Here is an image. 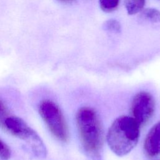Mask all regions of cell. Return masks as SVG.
<instances>
[{"label":"cell","instance_id":"8fae6325","mask_svg":"<svg viewBox=\"0 0 160 160\" xmlns=\"http://www.w3.org/2000/svg\"><path fill=\"white\" fill-rule=\"evenodd\" d=\"M11 157V150L9 147L0 139V158L8 160Z\"/></svg>","mask_w":160,"mask_h":160},{"label":"cell","instance_id":"5b68a950","mask_svg":"<svg viewBox=\"0 0 160 160\" xmlns=\"http://www.w3.org/2000/svg\"><path fill=\"white\" fill-rule=\"evenodd\" d=\"M154 109L155 101L150 93L141 91L134 96L131 106V117L140 127L149 121Z\"/></svg>","mask_w":160,"mask_h":160},{"label":"cell","instance_id":"9c48e42d","mask_svg":"<svg viewBox=\"0 0 160 160\" xmlns=\"http://www.w3.org/2000/svg\"><path fill=\"white\" fill-rule=\"evenodd\" d=\"M102 28L106 31L113 33H119L121 29L120 23L116 19L106 21L102 24Z\"/></svg>","mask_w":160,"mask_h":160},{"label":"cell","instance_id":"8992f818","mask_svg":"<svg viewBox=\"0 0 160 160\" xmlns=\"http://www.w3.org/2000/svg\"><path fill=\"white\" fill-rule=\"evenodd\" d=\"M144 150L148 157L160 154V121L156 122L149 131L144 141Z\"/></svg>","mask_w":160,"mask_h":160},{"label":"cell","instance_id":"3957f363","mask_svg":"<svg viewBox=\"0 0 160 160\" xmlns=\"http://www.w3.org/2000/svg\"><path fill=\"white\" fill-rule=\"evenodd\" d=\"M3 128L13 136L25 141L38 158L46 157L47 151L43 141L23 119L17 116H9L4 121Z\"/></svg>","mask_w":160,"mask_h":160},{"label":"cell","instance_id":"52a82bcc","mask_svg":"<svg viewBox=\"0 0 160 160\" xmlns=\"http://www.w3.org/2000/svg\"><path fill=\"white\" fill-rule=\"evenodd\" d=\"M145 4V0H124V6L127 12L135 14L141 11Z\"/></svg>","mask_w":160,"mask_h":160},{"label":"cell","instance_id":"ba28073f","mask_svg":"<svg viewBox=\"0 0 160 160\" xmlns=\"http://www.w3.org/2000/svg\"><path fill=\"white\" fill-rule=\"evenodd\" d=\"M142 18L152 22H160V11L155 8H148L144 9L141 14Z\"/></svg>","mask_w":160,"mask_h":160},{"label":"cell","instance_id":"7a4b0ae2","mask_svg":"<svg viewBox=\"0 0 160 160\" xmlns=\"http://www.w3.org/2000/svg\"><path fill=\"white\" fill-rule=\"evenodd\" d=\"M140 135V126L131 116H121L111 124L107 134L111 150L118 156H124L136 146Z\"/></svg>","mask_w":160,"mask_h":160},{"label":"cell","instance_id":"4fadbf2b","mask_svg":"<svg viewBox=\"0 0 160 160\" xmlns=\"http://www.w3.org/2000/svg\"><path fill=\"white\" fill-rule=\"evenodd\" d=\"M61 1H63V2H69V1H71L72 0H59Z\"/></svg>","mask_w":160,"mask_h":160},{"label":"cell","instance_id":"6da1fadb","mask_svg":"<svg viewBox=\"0 0 160 160\" xmlns=\"http://www.w3.org/2000/svg\"><path fill=\"white\" fill-rule=\"evenodd\" d=\"M76 119L84 151L92 160H101L102 130L96 112L91 108L82 107L78 111Z\"/></svg>","mask_w":160,"mask_h":160},{"label":"cell","instance_id":"30bf717a","mask_svg":"<svg viewBox=\"0 0 160 160\" xmlns=\"http://www.w3.org/2000/svg\"><path fill=\"white\" fill-rule=\"evenodd\" d=\"M119 0H99L101 9L105 12H111L118 6Z\"/></svg>","mask_w":160,"mask_h":160},{"label":"cell","instance_id":"7c38bea8","mask_svg":"<svg viewBox=\"0 0 160 160\" xmlns=\"http://www.w3.org/2000/svg\"><path fill=\"white\" fill-rule=\"evenodd\" d=\"M8 116V109L4 103L0 99V126L3 128L4 121Z\"/></svg>","mask_w":160,"mask_h":160},{"label":"cell","instance_id":"277c9868","mask_svg":"<svg viewBox=\"0 0 160 160\" xmlns=\"http://www.w3.org/2000/svg\"><path fill=\"white\" fill-rule=\"evenodd\" d=\"M38 111L51 133L60 141H68V126L58 105L50 99H44L39 104Z\"/></svg>","mask_w":160,"mask_h":160}]
</instances>
